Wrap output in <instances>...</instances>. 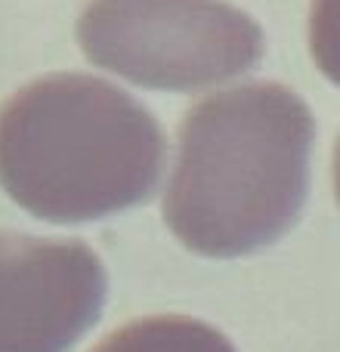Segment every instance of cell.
<instances>
[{"label": "cell", "mask_w": 340, "mask_h": 352, "mask_svg": "<svg viewBox=\"0 0 340 352\" xmlns=\"http://www.w3.org/2000/svg\"><path fill=\"white\" fill-rule=\"evenodd\" d=\"M312 111L281 84H242L186 111L164 192V223L201 256H244L279 241L304 210Z\"/></svg>", "instance_id": "obj_1"}, {"label": "cell", "mask_w": 340, "mask_h": 352, "mask_svg": "<svg viewBox=\"0 0 340 352\" xmlns=\"http://www.w3.org/2000/svg\"><path fill=\"white\" fill-rule=\"evenodd\" d=\"M164 152L158 118L93 74H50L0 105V186L50 223L103 219L149 201Z\"/></svg>", "instance_id": "obj_2"}, {"label": "cell", "mask_w": 340, "mask_h": 352, "mask_svg": "<svg viewBox=\"0 0 340 352\" xmlns=\"http://www.w3.org/2000/svg\"><path fill=\"white\" fill-rule=\"evenodd\" d=\"M78 43L93 65L152 90H201L257 68L263 28L223 0H90Z\"/></svg>", "instance_id": "obj_3"}, {"label": "cell", "mask_w": 340, "mask_h": 352, "mask_svg": "<svg viewBox=\"0 0 340 352\" xmlns=\"http://www.w3.org/2000/svg\"><path fill=\"white\" fill-rule=\"evenodd\" d=\"M105 291L87 244L0 232V352H68L99 322Z\"/></svg>", "instance_id": "obj_4"}, {"label": "cell", "mask_w": 340, "mask_h": 352, "mask_svg": "<svg viewBox=\"0 0 340 352\" xmlns=\"http://www.w3.org/2000/svg\"><path fill=\"white\" fill-rule=\"evenodd\" d=\"M93 352H235V346L198 318L149 316L111 331Z\"/></svg>", "instance_id": "obj_5"}]
</instances>
